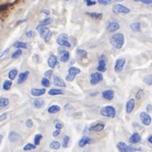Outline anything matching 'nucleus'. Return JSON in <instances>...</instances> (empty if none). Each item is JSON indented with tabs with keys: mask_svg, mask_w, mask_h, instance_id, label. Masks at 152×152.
Masks as SVG:
<instances>
[{
	"mask_svg": "<svg viewBox=\"0 0 152 152\" xmlns=\"http://www.w3.org/2000/svg\"><path fill=\"white\" fill-rule=\"evenodd\" d=\"M61 51H62V53H63V52H65L66 50H64V47L60 46V48H59V52H60V53H61Z\"/></svg>",
	"mask_w": 152,
	"mask_h": 152,
	"instance_id": "680f3d73",
	"label": "nucleus"
},
{
	"mask_svg": "<svg viewBox=\"0 0 152 152\" xmlns=\"http://www.w3.org/2000/svg\"><path fill=\"white\" fill-rule=\"evenodd\" d=\"M133 1H135V2H141L142 0H133Z\"/></svg>",
	"mask_w": 152,
	"mask_h": 152,
	"instance_id": "0e129e2a",
	"label": "nucleus"
},
{
	"mask_svg": "<svg viewBox=\"0 0 152 152\" xmlns=\"http://www.w3.org/2000/svg\"><path fill=\"white\" fill-rule=\"evenodd\" d=\"M64 108H65V110H67V108H69V109H73V107L71 106V104H69V103L66 104L65 107H64Z\"/></svg>",
	"mask_w": 152,
	"mask_h": 152,
	"instance_id": "4d7b16f0",
	"label": "nucleus"
},
{
	"mask_svg": "<svg viewBox=\"0 0 152 152\" xmlns=\"http://www.w3.org/2000/svg\"><path fill=\"white\" fill-rule=\"evenodd\" d=\"M104 123L103 122H101V121H98L93 125H91L89 128V130L91 132H102L103 129H104Z\"/></svg>",
	"mask_w": 152,
	"mask_h": 152,
	"instance_id": "9b49d317",
	"label": "nucleus"
},
{
	"mask_svg": "<svg viewBox=\"0 0 152 152\" xmlns=\"http://www.w3.org/2000/svg\"><path fill=\"white\" fill-rule=\"evenodd\" d=\"M117 148L119 149L120 152H135V151H138L142 149L141 148H136L132 145H127L124 142H119L117 143Z\"/></svg>",
	"mask_w": 152,
	"mask_h": 152,
	"instance_id": "20e7f679",
	"label": "nucleus"
},
{
	"mask_svg": "<svg viewBox=\"0 0 152 152\" xmlns=\"http://www.w3.org/2000/svg\"><path fill=\"white\" fill-rule=\"evenodd\" d=\"M54 126L56 130H61L63 127V124L61 120H54Z\"/></svg>",
	"mask_w": 152,
	"mask_h": 152,
	"instance_id": "4c0bfd02",
	"label": "nucleus"
},
{
	"mask_svg": "<svg viewBox=\"0 0 152 152\" xmlns=\"http://www.w3.org/2000/svg\"><path fill=\"white\" fill-rule=\"evenodd\" d=\"M14 47L17 48V49H26L27 48V44L25 42H20V41H17L14 44Z\"/></svg>",
	"mask_w": 152,
	"mask_h": 152,
	"instance_id": "7c9ffc66",
	"label": "nucleus"
},
{
	"mask_svg": "<svg viewBox=\"0 0 152 152\" xmlns=\"http://www.w3.org/2000/svg\"><path fill=\"white\" fill-rule=\"evenodd\" d=\"M56 43L61 46V47H66V48H70L71 47V44L68 41V35L66 33H61L60 34L57 38H56Z\"/></svg>",
	"mask_w": 152,
	"mask_h": 152,
	"instance_id": "39448f33",
	"label": "nucleus"
},
{
	"mask_svg": "<svg viewBox=\"0 0 152 152\" xmlns=\"http://www.w3.org/2000/svg\"><path fill=\"white\" fill-rule=\"evenodd\" d=\"M51 23H52V19L50 18V17H47V18H45L44 20H40V22H39V24L43 25V26H47V25H50Z\"/></svg>",
	"mask_w": 152,
	"mask_h": 152,
	"instance_id": "58836bf2",
	"label": "nucleus"
},
{
	"mask_svg": "<svg viewBox=\"0 0 152 152\" xmlns=\"http://www.w3.org/2000/svg\"><path fill=\"white\" fill-rule=\"evenodd\" d=\"M74 78H75L74 76H72V75H70V74H68V73H67L65 79H66V80H67V81L71 82V81H73V80L74 79Z\"/></svg>",
	"mask_w": 152,
	"mask_h": 152,
	"instance_id": "3c124183",
	"label": "nucleus"
},
{
	"mask_svg": "<svg viewBox=\"0 0 152 152\" xmlns=\"http://www.w3.org/2000/svg\"><path fill=\"white\" fill-rule=\"evenodd\" d=\"M142 3H145V4H149V3H152V0H142L141 1Z\"/></svg>",
	"mask_w": 152,
	"mask_h": 152,
	"instance_id": "13d9d810",
	"label": "nucleus"
},
{
	"mask_svg": "<svg viewBox=\"0 0 152 152\" xmlns=\"http://www.w3.org/2000/svg\"><path fill=\"white\" fill-rule=\"evenodd\" d=\"M120 29V24L116 21H111L107 26V31L108 32H114Z\"/></svg>",
	"mask_w": 152,
	"mask_h": 152,
	"instance_id": "2eb2a0df",
	"label": "nucleus"
},
{
	"mask_svg": "<svg viewBox=\"0 0 152 152\" xmlns=\"http://www.w3.org/2000/svg\"><path fill=\"white\" fill-rule=\"evenodd\" d=\"M60 130H55L54 132H53V133H52V136L54 137H58L59 135H60Z\"/></svg>",
	"mask_w": 152,
	"mask_h": 152,
	"instance_id": "603ef678",
	"label": "nucleus"
},
{
	"mask_svg": "<svg viewBox=\"0 0 152 152\" xmlns=\"http://www.w3.org/2000/svg\"><path fill=\"white\" fill-rule=\"evenodd\" d=\"M140 120L142 121V123L144 125V126H149L152 122V119L151 117L149 116V114L146 112H142L140 114Z\"/></svg>",
	"mask_w": 152,
	"mask_h": 152,
	"instance_id": "9d476101",
	"label": "nucleus"
},
{
	"mask_svg": "<svg viewBox=\"0 0 152 152\" xmlns=\"http://www.w3.org/2000/svg\"><path fill=\"white\" fill-rule=\"evenodd\" d=\"M32 126H33L32 120L31 119H27V120H26V126L28 127V128H31V127H32Z\"/></svg>",
	"mask_w": 152,
	"mask_h": 152,
	"instance_id": "09e8293b",
	"label": "nucleus"
},
{
	"mask_svg": "<svg viewBox=\"0 0 152 152\" xmlns=\"http://www.w3.org/2000/svg\"><path fill=\"white\" fill-rule=\"evenodd\" d=\"M52 74H53V70L52 69H49L44 73V76L47 79H50V77H52Z\"/></svg>",
	"mask_w": 152,
	"mask_h": 152,
	"instance_id": "c03bdc74",
	"label": "nucleus"
},
{
	"mask_svg": "<svg viewBox=\"0 0 152 152\" xmlns=\"http://www.w3.org/2000/svg\"><path fill=\"white\" fill-rule=\"evenodd\" d=\"M148 142L152 144V135H149V137H148Z\"/></svg>",
	"mask_w": 152,
	"mask_h": 152,
	"instance_id": "052dcab7",
	"label": "nucleus"
},
{
	"mask_svg": "<svg viewBox=\"0 0 152 152\" xmlns=\"http://www.w3.org/2000/svg\"><path fill=\"white\" fill-rule=\"evenodd\" d=\"M76 55L82 57V58H87V56H88V53L86 50H82V49H77L76 50Z\"/></svg>",
	"mask_w": 152,
	"mask_h": 152,
	"instance_id": "2f4dec72",
	"label": "nucleus"
},
{
	"mask_svg": "<svg viewBox=\"0 0 152 152\" xmlns=\"http://www.w3.org/2000/svg\"><path fill=\"white\" fill-rule=\"evenodd\" d=\"M7 116H8V114H7V113H3V114H2L0 115V121L4 120L7 118Z\"/></svg>",
	"mask_w": 152,
	"mask_h": 152,
	"instance_id": "864d4df0",
	"label": "nucleus"
},
{
	"mask_svg": "<svg viewBox=\"0 0 152 152\" xmlns=\"http://www.w3.org/2000/svg\"><path fill=\"white\" fill-rule=\"evenodd\" d=\"M26 37H27V38H33V37L35 36V32H34V31L30 30V31H27V32H26Z\"/></svg>",
	"mask_w": 152,
	"mask_h": 152,
	"instance_id": "49530a36",
	"label": "nucleus"
},
{
	"mask_svg": "<svg viewBox=\"0 0 152 152\" xmlns=\"http://www.w3.org/2000/svg\"><path fill=\"white\" fill-rule=\"evenodd\" d=\"M85 15H89L94 20H101L102 18V13H96V12H86Z\"/></svg>",
	"mask_w": 152,
	"mask_h": 152,
	"instance_id": "4be33fe9",
	"label": "nucleus"
},
{
	"mask_svg": "<svg viewBox=\"0 0 152 152\" xmlns=\"http://www.w3.org/2000/svg\"><path fill=\"white\" fill-rule=\"evenodd\" d=\"M61 110V107L58 106V105H51L48 108V113L49 114H56V113H58L59 111Z\"/></svg>",
	"mask_w": 152,
	"mask_h": 152,
	"instance_id": "b1692460",
	"label": "nucleus"
},
{
	"mask_svg": "<svg viewBox=\"0 0 152 152\" xmlns=\"http://www.w3.org/2000/svg\"><path fill=\"white\" fill-rule=\"evenodd\" d=\"M9 104V100L6 97H0V110L8 107Z\"/></svg>",
	"mask_w": 152,
	"mask_h": 152,
	"instance_id": "393cba45",
	"label": "nucleus"
},
{
	"mask_svg": "<svg viewBox=\"0 0 152 152\" xmlns=\"http://www.w3.org/2000/svg\"><path fill=\"white\" fill-rule=\"evenodd\" d=\"M115 1H123V0H115Z\"/></svg>",
	"mask_w": 152,
	"mask_h": 152,
	"instance_id": "69168bd1",
	"label": "nucleus"
},
{
	"mask_svg": "<svg viewBox=\"0 0 152 152\" xmlns=\"http://www.w3.org/2000/svg\"><path fill=\"white\" fill-rule=\"evenodd\" d=\"M42 13H44L45 15H50V11L49 10H47V9H43L42 10Z\"/></svg>",
	"mask_w": 152,
	"mask_h": 152,
	"instance_id": "bf43d9fd",
	"label": "nucleus"
},
{
	"mask_svg": "<svg viewBox=\"0 0 152 152\" xmlns=\"http://www.w3.org/2000/svg\"><path fill=\"white\" fill-rule=\"evenodd\" d=\"M11 4H9V3H4V4H1L0 5V12L1 11H4V10H6L9 6H10Z\"/></svg>",
	"mask_w": 152,
	"mask_h": 152,
	"instance_id": "de8ad7c7",
	"label": "nucleus"
},
{
	"mask_svg": "<svg viewBox=\"0 0 152 152\" xmlns=\"http://www.w3.org/2000/svg\"><path fill=\"white\" fill-rule=\"evenodd\" d=\"M30 74V72L29 71H25V72H22L20 73H19L18 75V79H17V84L18 85H21L23 84L28 78Z\"/></svg>",
	"mask_w": 152,
	"mask_h": 152,
	"instance_id": "ddd939ff",
	"label": "nucleus"
},
{
	"mask_svg": "<svg viewBox=\"0 0 152 152\" xmlns=\"http://www.w3.org/2000/svg\"><path fill=\"white\" fill-rule=\"evenodd\" d=\"M36 30L37 32L39 33L40 37L42 38H44V42H49L51 38V36H52V32L50 31V29H49L46 26H43V25H38L36 27Z\"/></svg>",
	"mask_w": 152,
	"mask_h": 152,
	"instance_id": "f03ea898",
	"label": "nucleus"
},
{
	"mask_svg": "<svg viewBox=\"0 0 152 152\" xmlns=\"http://www.w3.org/2000/svg\"><path fill=\"white\" fill-rule=\"evenodd\" d=\"M146 111L147 112H151L152 111V104H148L146 107Z\"/></svg>",
	"mask_w": 152,
	"mask_h": 152,
	"instance_id": "5fc2aeb1",
	"label": "nucleus"
},
{
	"mask_svg": "<svg viewBox=\"0 0 152 152\" xmlns=\"http://www.w3.org/2000/svg\"><path fill=\"white\" fill-rule=\"evenodd\" d=\"M100 114L104 116V117H108V118H114L116 115V110L113 106L110 105H107L102 107L100 109Z\"/></svg>",
	"mask_w": 152,
	"mask_h": 152,
	"instance_id": "7ed1b4c3",
	"label": "nucleus"
},
{
	"mask_svg": "<svg viewBox=\"0 0 152 152\" xmlns=\"http://www.w3.org/2000/svg\"><path fill=\"white\" fill-rule=\"evenodd\" d=\"M61 146V143H60L59 141H56V140H54V141H52V142L50 143V148L51 149H55V150L60 149Z\"/></svg>",
	"mask_w": 152,
	"mask_h": 152,
	"instance_id": "c85d7f7f",
	"label": "nucleus"
},
{
	"mask_svg": "<svg viewBox=\"0 0 152 152\" xmlns=\"http://www.w3.org/2000/svg\"><path fill=\"white\" fill-rule=\"evenodd\" d=\"M69 142H70V137L67 135H64L62 137V143H61L62 148H67Z\"/></svg>",
	"mask_w": 152,
	"mask_h": 152,
	"instance_id": "f704fd0d",
	"label": "nucleus"
},
{
	"mask_svg": "<svg viewBox=\"0 0 152 152\" xmlns=\"http://www.w3.org/2000/svg\"><path fill=\"white\" fill-rule=\"evenodd\" d=\"M53 83L56 86L58 87H66V84L64 82V80L58 75H55L53 77Z\"/></svg>",
	"mask_w": 152,
	"mask_h": 152,
	"instance_id": "6ab92c4d",
	"label": "nucleus"
},
{
	"mask_svg": "<svg viewBox=\"0 0 152 152\" xmlns=\"http://www.w3.org/2000/svg\"><path fill=\"white\" fill-rule=\"evenodd\" d=\"M12 86V80L10 79H7L3 83V89L4 91H9Z\"/></svg>",
	"mask_w": 152,
	"mask_h": 152,
	"instance_id": "72a5a7b5",
	"label": "nucleus"
},
{
	"mask_svg": "<svg viewBox=\"0 0 152 152\" xmlns=\"http://www.w3.org/2000/svg\"><path fill=\"white\" fill-rule=\"evenodd\" d=\"M68 74H70V75H72V76H76L77 74H79V73H80V69L79 68V67H69L68 68Z\"/></svg>",
	"mask_w": 152,
	"mask_h": 152,
	"instance_id": "5701e85b",
	"label": "nucleus"
},
{
	"mask_svg": "<svg viewBox=\"0 0 152 152\" xmlns=\"http://www.w3.org/2000/svg\"><path fill=\"white\" fill-rule=\"evenodd\" d=\"M100 4H102V5H107V4H109L112 3L113 0H96Z\"/></svg>",
	"mask_w": 152,
	"mask_h": 152,
	"instance_id": "a18cd8bd",
	"label": "nucleus"
},
{
	"mask_svg": "<svg viewBox=\"0 0 152 152\" xmlns=\"http://www.w3.org/2000/svg\"><path fill=\"white\" fill-rule=\"evenodd\" d=\"M125 64H126V59L125 58H119V59H117L115 61L114 67V72L115 73H120L123 70Z\"/></svg>",
	"mask_w": 152,
	"mask_h": 152,
	"instance_id": "1a4fd4ad",
	"label": "nucleus"
},
{
	"mask_svg": "<svg viewBox=\"0 0 152 152\" xmlns=\"http://www.w3.org/2000/svg\"><path fill=\"white\" fill-rule=\"evenodd\" d=\"M102 97L107 101H111L114 97V92L113 90H105L102 91Z\"/></svg>",
	"mask_w": 152,
	"mask_h": 152,
	"instance_id": "4468645a",
	"label": "nucleus"
},
{
	"mask_svg": "<svg viewBox=\"0 0 152 152\" xmlns=\"http://www.w3.org/2000/svg\"><path fill=\"white\" fill-rule=\"evenodd\" d=\"M36 149V145L33 143H26L24 147H23V150H25V151H28V150H32V149Z\"/></svg>",
	"mask_w": 152,
	"mask_h": 152,
	"instance_id": "ea45409f",
	"label": "nucleus"
},
{
	"mask_svg": "<svg viewBox=\"0 0 152 152\" xmlns=\"http://www.w3.org/2000/svg\"><path fill=\"white\" fill-rule=\"evenodd\" d=\"M42 138H43V135L42 134H36L35 136H34V138H33V141H34V144L37 146V145H39V143H40V142H41V140H42Z\"/></svg>",
	"mask_w": 152,
	"mask_h": 152,
	"instance_id": "e433bc0d",
	"label": "nucleus"
},
{
	"mask_svg": "<svg viewBox=\"0 0 152 152\" xmlns=\"http://www.w3.org/2000/svg\"><path fill=\"white\" fill-rule=\"evenodd\" d=\"M9 48H8V49H6V50H4V51H3V53H2V54L0 55V58L3 57V56H5V55H6V54H7V53L9 52Z\"/></svg>",
	"mask_w": 152,
	"mask_h": 152,
	"instance_id": "6e6d98bb",
	"label": "nucleus"
},
{
	"mask_svg": "<svg viewBox=\"0 0 152 152\" xmlns=\"http://www.w3.org/2000/svg\"><path fill=\"white\" fill-rule=\"evenodd\" d=\"M112 11L116 15H118V14H128V13L131 12L130 9H128L127 7L122 5V4H119V3L113 6Z\"/></svg>",
	"mask_w": 152,
	"mask_h": 152,
	"instance_id": "0eeeda50",
	"label": "nucleus"
},
{
	"mask_svg": "<svg viewBox=\"0 0 152 152\" xmlns=\"http://www.w3.org/2000/svg\"><path fill=\"white\" fill-rule=\"evenodd\" d=\"M47 62H48L49 67L52 69V68L56 67V65H57V63H58L57 57H56L55 55H51V56L48 58Z\"/></svg>",
	"mask_w": 152,
	"mask_h": 152,
	"instance_id": "aec40b11",
	"label": "nucleus"
},
{
	"mask_svg": "<svg viewBox=\"0 0 152 152\" xmlns=\"http://www.w3.org/2000/svg\"><path fill=\"white\" fill-rule=\"evenodd\" d=\"M48 94L50 96H57V95H63L64 92L60 89H50L48 91Z\"/></svg>",
	"mask_w": 152,
	"mask_h": 152,
	"instance_id": "bb28decb",
	"label": "nucleus"
},
{
	"mask_svg": "<svg viewBox=\"0 0 152 152\" xmlns=\"http://www.w3.org/2000/svg\"><path fill=\"white\" fill-rule=\"evenodd\" d=\"M91 143H92V139L90 137H88V136H83L80 138V140L79 141V148H83L86 144H90Z\"/></svg>",
	"mask_w": 152,
	"mask_h": 152,
	"instance_id": "f3484780",
	"label": "nucleus"
},
{
	"mask_svg": "<svg viewBox=\"0 0 152 152\" xmlns=\"http://www.w3.org/2000/svg\"><path fill=\"white\" fill-rule=\"evenodd\" d=\"M130 27L134 32H140L141 29V24L140 22H133L130 25Z\"/></svg>",
	"mask_w": 152,
	"mask_h": 152,
	"instance_id": "c756f323",
	"label": "nucleus"
},
{
	"mask_svg": "<svg viewBox=\"0 0 152 152\" xmlns=\"http://www.w3.org/2000/svg\"><path fill=\"white\" fill-rule=\"evenodd\" d=\"M143 83L147 85H152V73L148 74L143 78Z\"/></svg>",
	"mask_w": 152,
	"mask_h": 152,
	"instance_id": "c9c22d12",
	"label": "nucleus"
},
{
	"mask_svg": "<svg viewBox=\"0 0 152 152\" xmlns=\"http://www.w3.org/2000/svg\"><path fill=\"white\" fill-rule=\"evenodd\" d=\"M46 92V90L45 88H32L31 90V94L32 96H43L44 94H45Z\"/></svg>",
	"mask_w": 152,
	"mask_h": 152,
	"instance_id": "a211bd4d",
	"label": "nucleus"
},
{
	"mask_svg": "<svg viewBox=\"0 0 152 152\" xmlns=\"http://www.w3.org/2000/svg\"><path fill=\"white\" fill-rule=\"evenodd\" d=\"M85 3H86L87 6H91V5H94V4L96 3V2L92 1V0H85Z\"/></svg>",
	"mask_w": 152,
	"mask_h": 152,
	"instance_id": "8fccbe9b",
	"label": "nucleus"
},
{
	"mask_svg": "<svg viewBox=\"0 0 152 152\" xmlns=\"http://www.w3.org/2000/svg\"><path fill=\"white\" fill-rule=\"evenodd\" d=\"M110 44L115 49H121L125 44V36L123 33H115L109 39Z\"/></svg>",
	"mask_w": 152,
	"mask_h": 152,
	"instance_id": "f257e3e1",
	"label": "nucleus"
},
{
	"mask_svg": "<svg viewBox=\"0 0 152 152\" xmlns=\"http://www.w3.org/2000/svg\"><path fill=\"white\" fill-rule=\"evenodd\" d=\"M103 79V75L100 72H94L91 74V85H96L98 83H100Z\"/></svg>",
	"mask_w": 152,
	"mask_h": 152,
	"instance_id": "423d86ee",
	"label": "nucleus"
},
{
	"mask_svg": "<svg viewBox=\"0 0 152 152\" xmlns=\"http://www.w3.org/2000/svg\"><path fill=\"white\" fill-rule=\"evenodd\" d=\"M141 140V137L137 132H134L129 138V143L132 144H136L137 143H139Z\"/></svg>",
	"mask_w": 152,
	"mask_h": 152,
	"instance_id": "412c9836",
	"label": "nucleus"
},
{
	"mask_svg": "<svg viewBox=\"0 0 152 152\" xmlns=\"http://www.w3.org/2000/svg\"><path fill=\"white\" fill-rule=\"evenodd\" d=\"M41 85H42L44 87H49V86L50 85V79H47V78H45V77L42 78V79H41Z\"/></svg>",
	"mask_w": 152,
	"mask_h": 152,
	"instance_id": "a19ab883",
	"label": "nucleus"
},
{
	"mask_svg": "<svg viewBox=\"0 0 152 152\" xmlns=\"http://www.w3.org/2000/svg\"><path fill=\"white\" fill-rule=\"evenodd\" d=\"M44 105V101L42 98H36L33 101V106L37 108H40Z\"/></svg>",
	"mask_w": 152,
	"mask_h": 152,
	"instance_id": "a878e982",
	"label": "nucleus"
},
{
	"mask_svg": "<svg viewBox=\"0 0 152 152\" xmlns=\"http://www.w3.org/2000/svg\"><path fill=\"white\" fill-rule=\"evenodd\" d=\"M3 139V135H0V143H1V141Z\"/></svg>",
	"mask_w": 152,
	"mask_h": 152,
	"instance_id": "e2e57ef3",
	"label": "nucleus"
},
{
	"mask_svg": "<svg viewBox=\"0 0 152 152\" xmlns=\"http://www.w3.org/2000/svg\"><path fill=\"white\" fill-rule=\"evenodd\" d=\"M21 54H22V50H21L20 49H18V50H16L15 52H13V54L11 55V57H12L13 59H15V58H18L19 56H20Z\"/></svg>",
	"mask_w": 152,
	"mask_h": 152,
	"instance_id": "79ce46f5",
	"label": "nucleus"
},
{
	"mask_svg": "<svg viewBox=\"0 0 152 152\" xmlns=\"http://www.w3.org/2000/svg\"><path fill=\"white\" fill-rule=\"evenodd\" d=\"M9 139L12 143H18L21 139V136L17 132L10 131L9 133Z\"/></svg>",
	"mask_w": 152,
	"mask_h": 152,
	"instance_id": "f8f14e48",
	"label": "nucleus"
},
{
	"mask_svg": "<svg viewBox=\"0 0 152 152\" xmlns=\"http://www.w3.org/2000/svg\"><path fill=\"white\" fill-rule=\"evenodd\" d=\"M69 56H70V54L68 51H65L61 54V57H60V61L61 62H67L68 60H69Z\"/></svg>",
	"mask_w": 152,
	"mask_h": 152,
	"instance_id": "473e14b6",
	"label": "nucleus"
},
{
	"mask_svg": "<svg viewBox=\"0 0 152 152\" xmlns=\"http://www.w3.org/2000/svg\"><path fill=\"white\" fill-rule=\"evenodd\" d=\"M96 70L100 73H104L107 70V67H106V57L104 55L100 56L99 57V61H98V66L96 67Z\"/></svg>",
	"mask_w": 152,
	"mask_h": 152,
	"instance_id": "6e6552de",
	"label": "nucleus"
},
{
	"mask_svg": "<svg viewBox=\"0 0 152 152\" xmlns=\"http://www.w3.org/2000/svg\"><path fill=\"white\" fill-rule=\"evenodd\" d=\"M17 74H18V70L15 69V68H14V69H11V70L9 72L8 77H9V79L10 80H14V79H15V77L17 76Z\"/></svg>",
	"mask_w": 152,
	"mask_h": 152,
	"instance_id": "cd10ccee",
	"label": "nucleus"
},
{
	"mask_svg": "<svg viewBox=\"0 0 152 152\" xmlns=\"http://www.w3.org/2000/svg\"><path fill=\"white\" fill-rule=\"evenodd\" d=\"M135 108V100L133 98H131L127 101L126 104V114H131Z\"/></svg>",
	"mask_w": 152,
	"mask_h": 152,
	"instance_id": "dca6fc26",
	"label": "nucleus"
},
{
	"mask_svg": "<svg viewBox=\"0 0 152 152\" xmlns=\"http://www.w3.org/2000/svg\"><path fill=\"white\" fill-rule=\"evenodd\" d=\"M143 95H144V92H143V91L142 90V89H140V90H138L137 91V92L136 93V98L137 99V100H140L143 96Z\"/></svg>",
	"mask_w": 152,
	"mask_h": 152,
	"instance_id": "37998d69",
	"label": "nucleus"
}]
</instances>
